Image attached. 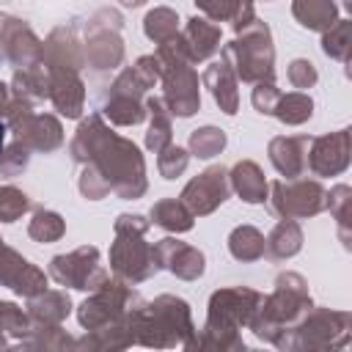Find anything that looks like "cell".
Returning a JSON list of instances; mask_svg holds the SVG:
<instances>
[{"label":"cell","mask_w":352,"mask_h":352,"mask_svg":"<svg viewBox=\"0 0 352 352\" xmlns=\"http://www.w3.org/2000/svg\"><path fill=\"white\" fill-rule=\"evenodd\" d=\"M3 146H6V124L0 121V151H3Z\"/></svg>","instance_id":"cell-1"}]
</instances>
